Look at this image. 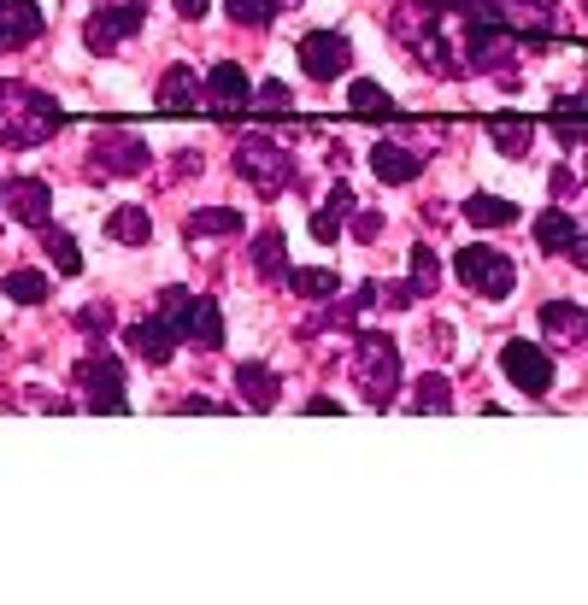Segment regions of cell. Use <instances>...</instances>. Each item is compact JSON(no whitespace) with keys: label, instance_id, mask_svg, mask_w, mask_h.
Instances as JSON below:
<instances>
[{"label":"cell","instance_id":"1","mask_svg":"<svg viewBox=\"0 0 588 605\" xmlns=\"http://www.w3.org/2000/svg\"><path fill=\"white\" fill-rule=\"evenodd\" d=\"M53 129H60V100L30 83H0V141L7 148H36Z\"/></svg>","mask_w":588,"mask_h":605},{"label":"cell","instance_id":"2","mask_svg":"<svg viewBox=\"0 0 588 605\" xmlns=\"http://www.w3.org/2000/svg\"><path fill=\"white\" fill-rule=\"evenodd\" d=\"M353 377H360L371 406H389L395 382H400V353L389 336H360V358H353Z\"/></svg>","mask_w":588,"mask_h":605},{"label":"cell","instance_id":"3","mask_svg":"<svg viewBox=\"0 0 588 605\" xmlns=\"http://www.w3.org/2000/svg\"><path fill=\"white\" fill-rule=\"evenodd\" d=\"M165 324L183 329L189 341H200V348H218V341H224L218 306H212V300H200V294H183V288H165Z\"/></svg>","mask_w":588,"mask_h":605},{"label":"cell","instance_id":"4","mask_svg":"<svg viewBox=\"0 0 588 605\" xmlns=\"http://www.w3.org/2000/svg\"><path fill=\"white\" fill-rule=\"evenodd\" d=\"M459 277L477 288V294L506 300V294H512V282H518V270H512L495 248H465V253H459Z\"/></svg>","mask_w":588,"mask_h":605},{"label":"cell","instance_id":"5","mask_svg":"<svg viewBox=\"0 0 588 605\" xmlns=\"http://www.w3.org/2000/svg\"><path fill=\"white\" fill-rule=\"evenodd\" d=\"M77 377L89 382V412H130V406H124V370H118V358L95 353V358H83V365H77Z\"/></svg>","mask_w":588,"mask_h":605},{"label":"cell","instance_id":"6","mask_svg":"<svg viewBox=\"0 0 588 605\" xmlns=\"http://www.w3.org/2000/svg\"><path fill=\"white\" fill-rule=\"evenodd\" d=\"M236 165H241V177H248L260 194H283V189H289V160H283L271 141H248V148L236 153Z\"/></svg>","mask_w":588,"mask_h":605},{"label":"cell","instance_id":"7","mask_svg":"<svg viewBox=\"0 0 588 605\" xmlns=\"http://www.w3.org/2000/svg\"><path fill=\"white\" fill-rule=\"evenodd\" d=\"M300 65H306V77H341V65H348V36L341 30H306L300 36Z\"/></svg>","mask_w":588,"mask_h":605},{"label":"cell","instance_id":"8","mask_svg":"<svg viewBox=\"0 0 588 605\" xmlns=\"http://www.w3.org/2000/svg\"><path fill=\"white\" fill-rule=\"evenodd\" d=\"M506 377L524 388V394H548L553 388V358L541 348H529V341H512L506 348Z\"/></svg>","mask_w":588,"mask_h":605},{"label":"cell","instance_id":"9","mask_svg":"<svg viewBox=\"0 0 588 605\" xmlns=\"http://www.w3.org/2000/svg\"><path fill=\"white\" fill-rule=\"evenodd\" d=\"M0 194H7V206H12V218H18V224H30V229L48 224V212H53V189H48L41 177H12Z\"/></svg>","mask_w":588,"mask_h":605},{"label":"cell","instance_id":"10","mask_svg":"<svg viewBox=\"0 0 588 605\" xmlns=\"http://www.w3.org/2000/svg\"><path fill=\"white\" fill-rule=\"evenodd\" d=\"M141 18H148V12H141L136 0H130V7H107V12H95V18H89V48H95V53H112L130 30H141Z\"/></svg>","mask_w":588,"mask_h":605},{"label":"cell","instance_id":"11","mask_svg":"<svg viewBox=\"0 0 588 605\" xmlns=\"http://www.w3.org/2000/svg\"><path fill=\"white\" fill-rule=\"evenodd\" d=\"M100 165H107V177H136L148 165V148H141L130 129H107L100 136Z\"/></svg>","mask_w":588,"mask_h":605},{"label":"cell","instance_id":"12","mask_svg":"<svg viewBox=\"0 0 588 605\" xmlns=\"http://www.w3.org/2000/svg\"><path fill=\"white\" fill-rule=\"evenodd\" d=\"M248 100H253V89H248V71H241V65H218L207 77V106L212 112H224V118H229V112H241Z\"/></svg>","mask_w":588,"mask_h":605},{"label":"cell","instance_id":"13","mask_svg":"<svg viewBox=\"0 0 588 605\" xmlns=\"http://www.w3.org/2000/svg\"><path fill=\"white\" fill-rule=\"evenodd\" d=\"M41 36V7L36 0H0V48H24Z\"/></svg>","mask_w":588,"mask_h":605},{"label":"cell","instance_id":"14","mask_svg":"<svg viewBox=\"0 0 588 605\" xmlns=\"http://www.w3.org/2000/svg\"><path fill=\"white\" fill-rule=\"evenodd\" d=\"M153 106H160V112H195V106H200V77H195L189 65L165 71V83H160V94H153Z\"/></svg>","mask_w":588,"mask_h":605},{"label":"cell","instance_id":"15","mask_svg":"<svg viewBox=\"0 0 588 605\" xmlns=\"http://www.w3.org/2000/svg\"><path fill=\"white\" fill-rule=\"evenodd\" d=\"M130 348L148 358V365H171V348H177V329H171L165 318H153V324H136L130 329Z\"/></svg>","mask_w":588,"mask_h":605},{"label":"cell","instance_id":"16","mask_svg":"<svg viewBox=\"0 0 588 605\" xmlns=\"http://www.w3.org/2000/svg\"><path fill=\"white\" fill-rule=\"evenodd\" d=\"M236 388H241V400H248L253 412H271V406H277V377H271L260 358H248V365L236 370Z\"/></svg>","mask_w":588,"mask_h":605},{"label":"cell","instance_id":"17","mask_svg":"<svg viewBox=\"0 0 588 605\" xmlns=\"http://www.w3.org/2000/svg\"><path fill=\"white\" fill-rule=\"evenodd\" d=\"M371 165H377V177H383V182H412V177L424 171L406 148H395V141H377V148H371Z\"/></svg>","mask_w":588,"mask_h":605},{"label":"cell","instance_id":"18","mask_svg":"<svg viewBox=\"0 0 588 605\" xmlns=\"http://www.w3.org/2000/svg\"><path fill=\"white\" fill-rule=\"evenodd\" d=\"M465 218L477 224V229H506V224H518V206L500 200V194H471L465 200Z\"/></svg>","mask_w":588,"mask_h":605},{"label":"cell","instance_id":"19","mask_svg":"<svg viewBox=\"0 0 588 605\" xmlns=\"http://www.w3.org/2000/svg\"><path fill=\"white\" fill-rule=\"evenodd\" d=\"M107 236H112V241H124V248H141V241L153 236V218H148L141 206H118V212L107 218Z\"/></svg>","mask_w":588,"mask_h":605},{"label":"cell","instance_id":"20","mask_svg":"<svg viewBox=\"0 0 588 605\" xmlns=\"http://www.w3.org/2000/svg\"><path fill=\"white\" fill-rule=\"evenodd\" d=\"M536 241L548 253L571 248V241H577V218H565V212H541V218H536Z\"/></svg>","mask_w":588,"mask_h":605},{"label":"cell","instance_id":"21","mask_svg":"<svg viewBox=\"0 0 588 605\" xmlns=\"http://www.w3.org/2000/svg\"><path fill=\"white\" fill-rule=\"evenodd\" d=\"M541 329H548L553 341H577V336H583V312L565 306V300H553V306L541 312Z\"/></svg>","mask_w":588,"mask_h":605},{"label":"cell","instance_id":"22","mask_svg":"<svg viewBox=\"0 0 588 605\" xmlns=\"http://www.w3.org/2000/svg\"><path fill=\"white\" fill-rule=\"evenodd\" d=\"M489 136H495L500 153H512V160H518V153H529V136H536V129H529L524 118H495Z\"/></svg>","mask_w":588,"mask_h":605},{"label":"cell","instance_id":"23","mask_svg":"<svg viewBox=\"0 0 588 605\" xmlns=\"http://www.w3.org/2000/svg\"><path fill=\"white\" fill-rule=\"evenodd\" d=\"M7 300H18V306H41V300H48V277H41V270H12V277H7Z\"/></svg>","mask_w":588,"mask_h":605},{"label":"cell","instance_id":"24","mask_svg":"<svg viewBox=\"0 0 588 605\" xmlns=\"http://www.w3.org/2000/svg\"><path fill=\"white\" fill-rule=\"evenodd\" d=\"M348 100H353V112H365V118H389V112H395V100L383 94L377 83H365V77L348 89Z\"/></svg>","mask_w":588,"mask_h":605},{"label":"cell","instance_id":"25","mask_svg":"<svg viewBox=\"0 0 588 605\" xmlns=\"http://www.w3.org/2000/svg\"><path fill=\"white\" fill-rule=\"evenodd\" d=\"M41 241H48V259H53V265H60L65 277H77V270H83V259H77V241H71V236H60V229H48V236H41Z\"/></svg>","mask_w":588,"mask_h":605},{"label":"cell","instance_id":"26","mask_svg":"<svg viewBox=\"0 0 588 605\" xmlns=\"http://www.w3.org/2000/svg\"><path fill=\"white\" fill-rule=\"evenodd\" d=\"M289 288H295V294H312V300H318V294H336L341 277H336V270H295Z\"/></svg>","mask_w":588,"mask_h":605},{"label":"cell","instance_id":"27","mask_svg":"<svg viewBox=\"0 0 588 605\" xmlns=\"http://www.w3.org/2000/svg\"><path fill=\"white\" fill-rule=\"evenodd\" d=\"M229 229H241V212H229V206L195 212V236H229Z\"/></svg>","mask_w":588,"mask_h":605},{"label":"cell","instance_id":"28","mask_svg":"<svg viewBox=\"0 0 588 605\" xmlns=\"http://www.w3.org/2000/svg\"><path fill=\"white\" fill-rule=\"evenodd\" d=\"M448 394H453V388L441 382V377H424L418 388H412V400H418L412 412H448Z\"/></svg>","mask_w":588,"mask_h":605},{"label":"cell","instance_id":"29","mask_svg":"<svg viewBox=\"0 0 588 605\" xmlns=\"http://www.w3.org/2000/svg\"><path fill=\"white\" fill-rule=\"evenodd\" d=\"M224 12L236 24H271V12H277V0H224Z\"/></svg>","mask_w":588,"mask_h":605},{"label":"cell","instance_id":"30","mask_svg":"<svg viewBox=\"0 0 588 605\" xmlns=\"http://www.w3.org/2000/svg\"><path fill=\"white\" fill-rule=\"evenodd\" d=\"M253 265H260V277H277L283 270V236L271 229V236H260V248H253Z\"/></svg>","mask_w":588,"mask_h":605},{"label":"cell","instance_id":"31","mask_svg":"<svg viewBox=\"0 0 588 605\" xmlns=\"http://www.w3.org/2000/svg\"><path fill=\"white\" fill-rule=\"evenodd\" d=\"M412 265H418V270H412V277H418V294H429V288H436V253L412 248Z\"/></svg>","mask_w":588,"mask_h":605},{"label":"cell","instance_id":"32","mask_svg":"<svg viewBox=\"0 0 588 605\" xmlns=\"http://www.w3.org/2000/svg\"><path fill=\"white\" fill-rule=\"evenodd\" d=\"M336 218H341V212H336V206H324L318 218H312V236H318V241H336V236H341V224H336Z\"/></svg>","mask_w":588,"mask_h":605},{"label":"cell","instance_id":"33","mask_svg":"<svg viewBox=\"0 0 588 605\" xmlns=\"http://www.w3.org/2000/svg\"><path fill=\"white\" fill-rule=\"evenodd\" d=\"M260 106H271V112H283V106H295V94L283 89V83H265L260 89Z\"/></svg>","mask_w":588,"mask_h":605},{"label":"cell","instance_id":"34","mask_svg":"<svg viewBox=\"0 0 588 605\" xmlns=\"http://www.w3.org/2000/svg\"><path fill=\"white\" fill-rule=\"evenodd\" d=\"M83 329H112V312L107 306H83Z\"/></svg>","mask_w":588,"mask_h":605},{"label":"cell","instance_id":"35","mask_svg":"<svg viewBox=\"0 0 588 605\" xmlns=\"http://www.w3.org/2000/svg\"><path fill=\"white\" fill-rule=\"evenodd\" d=\"M207 7H212V0H177V12H183V18H189V24H200V18H207Z\"/></svg>","mask_w":588,"mask_h":605},{"label":"cell","instance_id":"36","mask_svg":"<svg viewBox=\"0 0 588 605\" xmlns=\"http://www.w3.org/2000/svg\"><path fill=\"white\" fill-rule=\"evenodd\" d=\"M571 259H577V265L588 270V236H577V241H571Z\"/></svg>","mask_w":588,"mask_h":605}]
</instances>
